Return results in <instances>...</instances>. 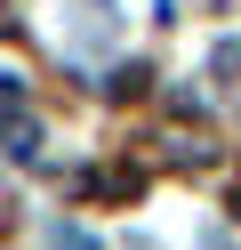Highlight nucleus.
Returning a JSON list of instances; mask_svg holds the SVG:
<instances>
[{
    "instance_id": "nucleus-1",
    "label": "nucleus",
    "mask_w": 241,
    "mask_h": 250,
    "mask_svg": "<svg viewBox=\"0 0 241 250\" xmlns=\"http://www.w3.org/2000/svg\"><path fill=\"white\" fill-rule=\"evenodd\" d=\"M0 137H8L16 162H40V121L24 105V81H8V73H0Z\"/></svg>"
},
{
    "instance_id": "nucleus-2",
    "label": "nucleus",
    "mask_w": 241,
    "mask_h": 250,
    "mask_svg": "<svg viewBox=\"0 0 241 250\" xmlns=\"http://www.w3.org/2000/svg\"><path fill=\"white\" fill-rule=\"evenodd\" d=\"M48 250H96V242H89L80 226H56V234H48Z\"/></svg>"
}]
</instances>
